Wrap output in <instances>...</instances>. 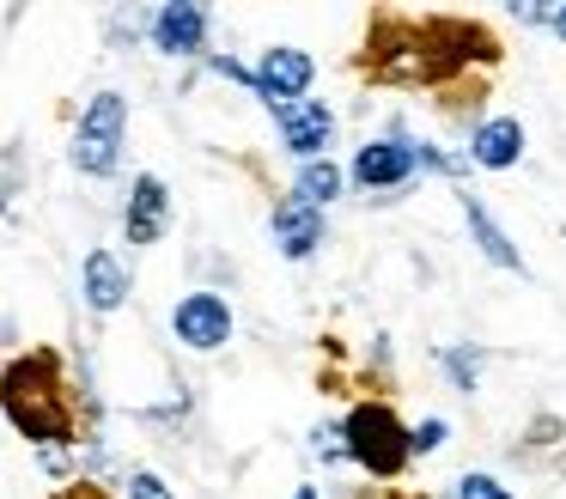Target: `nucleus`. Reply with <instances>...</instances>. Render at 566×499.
Masks as SVG:
<instances>
[{"label":"nucleus","instance_id":"obj_1","mask_svg":"<svg viewBox=\"0 0 566 499\" xmlns=\"http://www.w3.org/2000/svg\"><path fill=\"white\" fill-rule=\"evenodd\" d=\"M0 402H7V420L25 445H38L43 457H55V445H74L80 438V408L74 389H67V365L55 347L38 353H13L7 377H0Z\"/></svg>","mask_w":566,"mask_h":499},{"label":"nucleus","instance_id":"obj_2","mask_svg":"<svg viewBox=\"0 0 566 499\" xmlns=\"http://www.w3.org/2000/svg\"><path fill=\"white\" fill-rule=\"evenodd\" d=\"M347 457L354 469H366L371 481H396V475L415 462V426L390 408V402H354L347 408Z\"/></svg>","mask_w":566,"mask_h":499},{"label":"nucleus","instance_id":"obj_3","mask_svg":"<svg viewBox=\"0 0 566 499\" xmlns=\"http://www.w3.org/2000/svg\"><path fill=\"white\" fill-rule=\"evenodd\" d=\"M123 141H128V97L123 92H92V104L80 110V128L67 141V158L86 177H111L123 165Z\"/></svg>","mask_w":566,"mask_h":499},{"label":"nucleus","instance_id":"obj_4","mask_svg":"<svg viewBox=\"0 0 566 499\" xmlns=\"http://www.w3.org/2000/svg\"><path fill=\"white\" fill-rule=\"evenodd\" d=\"M250 67H256V85H250V92H256L269 110L305 104L311 80H317V61H311L305 49H293V43H269L256 61H250Z\"/></svg>","mask_w":566,"mask_h":499},{"label":"nucleus","instance_id":"obj_5","mask_svg":"<svg viewBox=\"0 0 566 499\" xmlns=\"http://www.w3.org/2000/svg\"><path fill=\"white\" fill-rule=\"evenodd\" d=\"M232 329H238L232 304H226L220 292H208V287L184 292V299L171 304V335L184 341L189 353H213V347H226V341H232Z\"/></svg>","mask_w":566,"mask_h":499},{"label":"nucleus","instance_id":"obj_6","mask_svg":"<svg viewBox=\"0 0 566 499\" xmlns=\"http://www.w3.org/2000/svg\"><path fill=\"white\" fill-rule=\"evenodd\" d=\"M415 170H427V158H420V146L402 141V134L366 141L354 158H347V177H354V189H402Z\"/></svg>","mask_w":566,"mask_h":499},{"label":"nucleus","instance_id":"obj_7","mask_svg":"<svg viewBox=\"0 0 566 499\" xmlns=\"http://www.w3.org/2000/svg\"><path fill=\"white\" fill-rule=\"evenodd\" d=\"M323 238H329V219H323V207L298 201V195H281L269 214V243L286 256V262H311V256L323 250Z\"/></svg>","mask_w":566,"mask_h":499},{"label":"nucleus","instance_id":"obj_8","mask_svg":"<svg viewBox=\"0 0 566 499\" xmlns=\"http://www.w3.org/2000/svg\"><path fill=\"white\" fill-rule=\"evenodd\" d=\"M274 128H281V146L311 165V158H329V141H335V104L323 97H305V104H286L274 110Z\"/></svg>","mask_w":566,"mask_h":499},{"label":"nucleus","instance_id":"obj_9","mask_svg":"<svg viewBox=\"0 0 566 499\" xmlns=\"http://www.w3.org/2000/svg\"><path fill=\"white\" fill-rule=\"evenodd\" d=\"M165 226H171V183L159 177V170H140L135 183H128V201H123V231L128 243H159Z\"/></svg>","mask_w":566,"mask_h":499},{"label":"nucleus","instance_id":"obj_10","mask_svg":"<svg viewBox=\"0 0 566 499\" xmlns=\"http://www.w3.org/2000/svg\"><path fill=\"white\" fill-rule=\"evenodd\" d=\"M208 24H213L208 7H196V0H171V7L153 12V49L171 55V61H196V55H208Z\"/></svg>","mask_w":566,"mask_h":499},{"label":"nucleus","instance_id":"obj_11","mask_svg":"<svg viewBox=\"0 0 566 499\" xmlns=\"http://www.w3.org/2000/svg\"><path fill=\"white\" fill-rule=\"evenodd\" d=\"M457 195V207H463V226H469V238H475V250L488 256L493 268H505V274H530V262H524V250H517L512 238H505V226L488 214V207L475 201L469 189H451Z\"/></svg>","mask_w":566,"mask_h":499},{"label":"nucleus","instance_id":"obj_12","mask_svg":"<svg viewBox=\"0 0 566 499\" xmlns=\"http://www.w3.org/2000/svg\"><path fill=\"white\" fill-rule=\"evenodd\" d=\"M517 158H524V122H517V116H488V122H475V134H469V165H481V170H512Z\"/></svg>","mask_w":566,"mask_h":499},{"label":"nucleus","instance_id":"obj_13","mask_svg":"<svg viewBox=\"0 0 566 499\" xmlns=\"http://www.w3.org/2000/svg\"><path fill=\"white\" fill-rule=\"evenodd\" d=\"M80 299L98 316H111L128 304V268L116 262V250H92L86 262H80Z\"/></svg>","mask_w":566,"mask_h":499},{"label":"nucleus","instance_id":"obj_14","mask_svg":"<svg viewBox=\"0 0 566 499\" xmlns=\"http://www.w3.org/2000/svg\"><path fill=\"white\" fill-rule=\"evenodd\" d=\"M347 170L335 165V158H311V165H298V177H293V195L298 201H311V207H329V201H342L347 195Z\"/></svg>","mask_w":566,"mask_h":499},{"label":"nucleus","instance_id":"obj_15","mask_svg":"<svg viewBox=\"0 0 566 499\" xmlns=\"http://www.w3.org/2000/svg\"><path fill=\"white\" fill-rule=\"evenodd\" d=\"M451 499H517V493L500 481V475H488V469H463L457 487H451Z\"/></svg>","mask_w":566,"mask_h":499},{"label":"nucleus","instance_id":"obj_16","mask_svg":"<svg viewBox=\"0 0 566 499\" xmlns=\"http://www.w3.org/2000/svg\"><path fill=\"white\" fill-rule=\"evenodd\" d=\"M311 457H323V462H354V457H347V426H342V420L311 426Z\"/></svg>","mask_w":566,"mask_h":499},{"label":"nucleus","instance_id":"obj_17","mask_svg":"<svg viewBox=\"0 0 566 499\" xmlns=\"http://www.w3.org/2000/svg\"><path fill=\"white\" fill-rule=\"evenodd\" d=\"M444 372H451V384H457V389H475V377H481V353H475V347H444Z\"/></svg>","mask_w":566,"mask_h":499},{"label":"nucleus","instance_id":"obj_18","mask_svg":"<svg viewBox=\"0 0 566 499\" xmlns=\"http://www.w3.org/2000/svg\"><path fill=\"white\" fill-rule=\"evenodd\" d=\"M128 499H177V493H171V481H165V475L128 469Z\"/></svg>","mask_w":566,"mask_h":499},{"label":"nucleus","instance_id":"obj_19","mask_svg":"<svg viewBox=\"0 0 566 499\" xmlns=\"http://www.w3.org/2000/svg\"><path fill=\"white\" fill-rule=\"evenodd\" d=\"M444 438H451V420H439V414H432V420H420V426H415V457L444 450Z\"/></svg>","mask_w":566,"mask_h":499},{"label":"nucleus","instance_id":"obj_20","mask_svg":"<svg viewBox=\"0 0 566 499\" xmlns=\"http://www.w3.org/2000/svg\"><path fill=\"white\" fill-rule=\"evenodd\" d=\"M55 499H111V493H104L98 481H67V487H62V493H55Z\"/></svg>","mask_w":566,"mask_h":499},{"label":"nucleus","instance_id":"obj_21","mask_svg":"<svg viewBox=\"0 0 566 499\" xmlns=\"http://www.w3.org/2000/svg\"><path fill=\"white\" fill-rule=\"evenodd\" d=\"M548 31H554V37H560V43H566V7H554V19H548Z\"/></svg>","mask_w":566,"mask_h":499},{"label":"nucleus","instance_id":"obj_22","mask_svg":"<svg viewBox=\"0 0 566 499\" xmlns=\"http://www.w3.org/2000/svg\"><path fill=\"white\" fill-rule=\"evenodd\" d=\"M293 499H317V487H311V481H298V487H293Z\"/></svg>","mask_w":566,"mask_h":499}]
</instances>
